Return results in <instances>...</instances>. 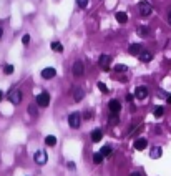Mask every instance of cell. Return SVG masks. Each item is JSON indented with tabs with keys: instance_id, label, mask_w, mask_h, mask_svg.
I'll use <instances>...</instances> for the list:
<instances>
[{
	"instance_id": "2e32d148",
	"label": "cell",
	"mask_w": 171,
	"mask_h": 176,
	"mask_svg": "<svg viewBox=\"0 0 171 176\" xmlns=\"http://www.w3.org/2000/svg\"><path fill=\"white\" fill-rule=\"evenodd\" d=\"M115 18H116L118 23H126V22H128V15H126L125 12H116Z\"/></svg>"
},
{
	"instance_id": "d4e9b609",
	"label": "cell",
	"mask_w": 171,
	"mask_h": 176,
	"mask_svg": "<svg viewBox=\"0 0 171 176\" xmlns=\"http://www.w3.org/2000/svg\"><path fill=\"white\" fill-rule=\"evenodd\" d=\"M4 72H5V75H12L14 73V65H5Z\"/></svg>"
},
{
	"instance_id": "5b68a950",
	"label": "cell",
	"mask_w": 171,
	"mask_h": 176,
	"mask_svg": "<svg viewBox=\"0 0 171 176\" xmlns=\"http://www.w3.org/2000/svg\"><path fill=\"white\" fill-rule=\"evenodd\" d=\"M33 160H35V163L37 165H45L46 163V160H48V156H46V153L45 151H37L35 155H33Z\"/></svg>"
},
{
	"instance_id": "5bb4252c",
	"label": "cell",
	"mask_w": 171,
	"mask_h": 176,
	"mask_svg": "<svg viewBox=\"0 0 171 176\" xmlns=\"http://www.w3.org/2000/svg\"><path fill=\"white\" fill-rule=\"evenodd\" d=\"M161 155H163V150H161V146H154L153 150L150 151V158H153V160H158Z\"/></svg>"
},
{
	"instance_id": "ba28073f",
	"label": "cell",
	"mask_w": 171,
	"mask_h": 176,
	"mask_svg": "<svg viewBox=\"0 0 171 176\" xmlns=\"http://www.w3.org/2000/svg\"><path fill=\"white\" fill-rule=\"evenodd\" d=\"M110 63H111V57H110V55H101V57L98 58V65H100L103 70H108Z\"/></svg>"
},
{
	"instance_id": "9c48e42d",
	"label": "cell",
	"mask_w": 171,
	"mask_h": 176,
	"mask_svg": "<svg viewBox=\"0 0 171 176\" xmlns=\"http://www.w3.org/2000/svg\"><path fill=\"white\" fill-rule=\"evenodd\" d=\"M135 97L138 98V100H145V98L148 97V88H146V86H136Z\"/></svg>"
},
{
	"instance_id": "3957f363",
	"label": "cell",
	"mask_w": 171,
	"mask_h": 176,
	"mask_svg": "<svg viewBox=\"0 0 171 176\" xmlns=\"http://www.w3.org/2000/svg\"><path fill=\"white\" fill-rule=\"evenodd\" d=\"M71 72H73L75 76H83V73H85V65H83V61L76 60L75 63H73V67H71Z\"/></svg>"
},
{
	"instance_id": "d6a6232c",
	"label": "cell",
	"mask_w": 171,
	"mask_h": 176,
	"mask_svg": "<svg viewBox=\"0 0 171 176\" xmlns=\"http://www.w3.org/2000/svg\"><path fill=\"white\" fill-rule=\"evenodd\" d=\"M168 22H170V25H171V10H170V13H168Z\"/></svg>"
},
{
	"instance_id": "603a6c76",
	"label": "cell",
	"mask_w": 171,
	"mask_h": 176,
	"mask_svg": "<svg viewBox=\"0 0 171 176\" xmlns=\"http://www.w3.org/2000/svg\"><path fill=\"white\" fill-rule=\"evenodd\" d=\"M126 65H121V63H118L116 67H115V72H118V73H121V72H126Z\"/></svg>"
},
{
	"instance_id": "ac0fdd59",
	"label": "cell",
	"mask_w": 171,
	"mask_h": 176,
	"mask_svg": "<svg viewBox=\"0 0 171 176\" xmlns=\"http://www.w3.org/2000/svg\"><path fill=\"white\" fill-rule=\"evenodd\" d=\"M45 145H46V146H55V145H57V136L48 135V136L45 138Z\"/></svg>"
},
{
	"instance_id": "4316f807",
	"label": "cell",
	"mask_w": 171,
	"mask_h": 176,
	"mask_svg": "<svg viewBox=\"0 0 171 176\" xmlns=\"http://www.w3.org/2000/svg\"><path fill=\"white\" fill-rule=\"evenodd\" d=\"M27 110H28V115H32V116H37V108L33 106V105H30V106L27 108Z\"/></svg>"
},
{
	"instance_id": "7a4b0ae2",
	"label": "cell",
	"mask_w": 171,
	"mask_h": 176,
	"mask_svg": "<svg viewBox=\"0 0 171 176\" xmlns=\"http://www.w3.org/2000/svg\"><path fill=\"white\" fill-rule=\"evenodd\" d=\"M80 123H82V115L80 113H71L70 116H68V125L71 126V128H80Z\"/></svg>"
},
{
	"instance_id": "8992f818",
	"label": "cell",
	"mask_w": 171,
	"mask_h": 176,
	"mask_svg": "<svg viewBox=\"0 0 171 176\" xmlns=\"http://www.w3.org/2000/svg\"><path fill=\"white\" fill-rule=\"evenodd\" d=\"M8 100L14 105H18L22 101V91L20 90H12L10 93H8Z\"/></svg>"
},
{
	"instance_id": "e0dca14e",
	"label": "cell",
	"mask_w": 171,
	"mask_h": 176,
	"mask_svg": "<svg viewBox=\"0 0 171 176\" xmlns=\"http://www.w3.org/2000/svg\"><path fill=\"white\" fill-rule=\"evenodd\" d=\"M140 60L148 63V61L153 60V53H151V52H141V53H140Z\"/></svg>"
},
{
	"instance_id": "cb8c5ba5",
	"label": "cell",
	"mask_w": 171,
	"mask_h": 176,
	"mask_svg": "<svg viewBox=\"0 0 171 176\" xmlns=\"http://www.w3.org/2000/svg\"><path fill=\"white\" fill-rule=\"evenodd\" d=\"M108 123H110V125H116V123H118V115L111 113V116L108 118Z\"/></svg>"
},
{
	"instance_id": "7c38bea8",
	"label": "cell",
	"mask_w": 171,
	"mask_h": 176,
	"mask_svg": "<svg viewBox=\"0 0 171 176\" xmlns=\"http://www.w3.org/2000/svg\"><path fill=\"white\" fill-rule=\"evenodd\" d=\"M101 138H103V131H101L100 128H96L92 131V141L93 143H98V141H101Z\"/></svg>"
},
{
	"instance_id": "484cf974",
	"label": "cell",
	"mask_w": 171,
	"mask_h": 176,
	"mask_svg": "<svg viewBox=\"0 0 171 176\" xmlns=\"http://www.w3.org/2000/svg\"><path fill=\"white\" fill-rule=\"evenodd\" d=\"M98 88H100V90L103 91V93H108V86L105 85L103 82H98Z\"/></svg>"
},
{
	"instance_id": "30bf717a",
	"label": "cell",
	"mask_w": 171,
	"mask_h": 176,
	"mask_svg": "<svg viewBox=\"0 0 171 176\" xmlns=\"http://www.w3.org/2000/svg\"><path fill=\"white\" fill-rule=\"evenodd\" d=\"M108 108H110V112H111V113L118 115V113H120V110H121V103H120L118 100H111L110 103H108Z\"/></svg>"
},
{
	"instance_id": "9a60e30c",
	"label": "cell",
	"mask_w": 171,
	"mask_h": 176,
	"mask_svg": "<svg viewBox=\"0 0 171 176\" xmlns=\"http://www.w3.org/2000/svg\"><path fill=\"white\" fill-rule=\"evenodd\" d=\"M143 52V47L140 45V43H133V45H130V53L131 55H140Z\"/></svg>"
},
{
	"instance_id": "4fadbf2b",
	"label": "cell",
	"mask_w": 171,
	"mask_h": 176,
	"mask_svg": "<svg viewBox=\"0 0 171 176\" xmlns=\"http://www.w3.org/2000/svg\"><path fill=\"white\" fill-rule=\"evenodd\" d=\"M83 97H85V91H83V88H78V86H76L75 90H73V100H75V101H82Z\"/></svg>"
},
{
	"instance_id": "277c9868",
	"label": "cell",
	"mask_w": 171,
	"mask_h": 176,
	"mask_svg": "<svg viewBox=\"0 0 171 176\" xmlns=\"http://www.w3.org/2000/svg\"><path fill=\"white\" fill-rule=\"evenodd\" d=\"M48 103H50V95L46 93V91H43V93H40L38 97H37V105L42 108L48 106Z\"/></svg>"
},
{
	"instance_id": "44dd1931",
	"label": "cell",
	"mask_w": 171,
	"mask_h": 176,
	"mask_svg": "<svg viewBox=\"0 0 171 176\" xmlns=\"http://www.w3.org/2000/svg\"><path fill=\"white\" fill-rule=\"evenodd\" d=\"M103 158H105V156L101 155V153H95V155H93V163H95V165H101Z\"/></svg>"
},
{
	"instance_id": "7402d4cb",
	"label": "cell",
	"mask_w": 171,
	"mask_h": 176,
	"mask_svg": "<svg viewBox=\"0 0 171 176\" xmlns=\"http://www.w3.org/2000/svg\"><path fill=\"white\" fill-rule=\"evenodd\" d=\"M163 115H164V108L163 106H156V108H154V116H156V118H161Z\"/></svg>"
},
{
	"instance_id": "ffe728a7",
	"label": "cell",
	"mask_w": 171,
	"mask_h": 176,
	"mask_svg": "<svg viewBox=\"0 0 171 176\" xmlns=\"http://www.w3.org/2000/svg\"><path fill=\"white\" fill-rule=\"evenodd\" d=\"M101 155L103 156H108V155H111V153H113V148L110 146V145H105L103 148H101V151H100Z\"/></svg>"
},
{
	"instance_id": "83f0119b",
	"label": "cell",
	"mask_w": 171,
	"mask_h": 176,
	"mask_svg": "<svg viewBox=\"0 0 171 176\" xmlns=\"http://www.w3.org/2000/svg\"><path fill=\"white\" fill-rule=\"evenodd\" d=\"M76 4H78L80 8H85L86 5H88V0H76Z\"/></svg>"
},
{
	"instance_id": "4dcf8cb0",
	"label": "cell",
	"mask_w": 171,
	"mask_h": 176,
	"mask_svg": "<svg viewBox=\"0 0 171 176\" xmlns=\"http://www.w3.org/2000/svg\"><path fill=\"white\" fill-rule=\"evenodd\" d=\"M140 33H141V35H146V33H148V28H145V27H141V28H140Z\"/></svg>"
},
{
	"instance_id": "6da1fadb",
	"label": "cell",
	"mask_w": 171,
	"mask_h": 176,
	"mask_svg": "<svg viewBox=\"0 0 171 176\" xmlns=\"http://www.w3.org/2000/svg\"><path fill=\"white\" fill-rule=\"evenodd\" d=\"M138 12H140V15H141V17H150L151 12H153V7H151L148 2H140Z\"/></svg>"
},
{
	"instance_id": "d6986e66",
	"label": "cell",
	"mask_w": 171,
	"mask_h": 176,
	"mask_svg": "<svg viewBox=\"0 0 171 176\" xmlns=\"http://www.w3.org/2000/svg\"><path fill=\"white\" fill-rule=\"evenodd\" d=\"M52 50L53 52H58V53H62V52H63V45H62L60 42H52Z\"/></svg>"
},
{
	"instance_id": "f1b7e54d",
	"label": "cell",
	"mask_w": 171,
	"mask_h": 176,
	"mask_svg": "<svg viewBox=\"0 0 171 176\" xmlns=\"http://www.w3.org/2000/svg\"><path fill=\"white\" fill-rule=\"evenodd\" d=\"M22 43H23V45H28V43H30V35H23V37H22Z\"/></svg>"
},
{
	"instance_id": "d590c367",
	"label": "cell",
	"mask_w": 171,
	"mask_h": 176,
	"mask_svg": "<svg viewBox=\"0 0 171 176\" xmlns=\"http://www.w3.org/2000/svg\"><path fill=\"white\" fill-rule=\"evenodd\" d=\"M2 97H4V93H2V91H0V101H2Z\"/></svg>"
},
{
	"instance_id": "1f68e13d",
	"label": "cell",
	"mask_w": 171,
	"mask_h": 176,
	"mask_svg": "<svg viewBox=\"0 0 171 176\" xmlns=\"http://www.w3.org/2000/svg\"><path fill=\"white\" fill-rule=\"evenodd\" d=\"M83 118H86V120H90L92 118V112H86L85 115H83Z\"/></svg>"
},
{
	"instance_id": "52a82bcc",
	"label": "cell",
	"mask_w": 171,
	"mask_h": 176,
	"mask_svg": "<svg viewBox=\"0 0 171 176\" xmlns=\"http://www.w3.org/2000/svg\"><path fill=\"white\" fill-rule=\"evenodd\" d=\"M55 75H57V70L53 67H46V68L42 70V78H45V80H52Z\"/></svg>"
},
{
	"instance_id": "e575fe53",
	"label": "cell",
	"mask_w": 171,
	"mask_h": 176,
	"mask_svg": "<svg viewBox=\"0 0 171 176\" xmlns=\"http://www.w3.org/2000/svg\"><path fill=\"white\" fill-rule=\"evenodd\" d=\"M130 176H141V175H140V173H131Z\"/></svg>"
},
{
	"instance_id": "8fae6325",
	"label": "cell",
	"mask_w": 171,
	"mask_h": 176,
	"mask_svg": "<svg viewBox=\"0 0 171 176\" xmlns=\"http://www.w3.org/2000/svg\"><path fill=\"white\" fill-rule=\"evenodd\" d=\"M133 146H135L136 151H143V150H146V146H148V141H146V138H138Z\"/></svg>"
},
{
	"instance_id": "8d00e7d4",
	"label": "cell",
	"mask_w": 171,
	"mask_h": 176,
	"mask_svg": "<svg viewBox=\"0 0 171 176\" xmlns=\"http://www.w3.org/2000/svg\"><path fill=\"white\" fill-rule=\"evenodd\" d=\"M2 33H4V32H2V28H0V38H2Z\"/></svg>"
},
{
	"instance_id": "f546056e",
	"label": "cell",
	"mask_w": 171,
	"mask_h": 176,
	"mask_svg": "<svg viewBox=\"0 0 171 176\" xmlns=\"http://www.w3.org/2000/svg\"><path fill=\"white\" fill-rule=\"evenodd\" d=\"M67 166H68L70 169H75V163H73V161H68V163H67Z\"/></svg>"
},
{
	"instance_id": "836d02e7",
	"label": "cell",
	"mask_w": 171,
	"mask_h": 176,
	"mask_svg": "<svg viewBox=\"0 0 171 176\" xmlns=\"http://www.w3.org/2000/svg\"><path fill=\"white\" fill-rule=\"evenodd\" d=\"M166 100H168V103L171 105V95H168V98H166Z\"/></svg>"
}]
</instances>
